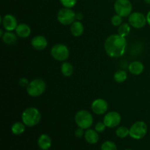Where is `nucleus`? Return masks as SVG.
<instances>
[{
  "label": "nucleus",
  "instance_id": "0eeeda50",
  "mask_svg": "<svg viewBox=\"0 0 150 150\" xmlns=\"http://www.w3.org/2000/svg\"><path fill=\"white\" fill-rule=\"evenodd\" d=\"M76 14L70 8L63 7L57 13V20L61 24L64 26L71 25L76 20Z\"/></svg>",
  "mask_w": 150,
  "mask_h": 150
},
{
  "label": "nucleus",
  "instance_id": "ddd939ff",
  "mask_svg": "<svg viewBox=\"0 0 150 150\" xmlns=\"http://www.w3.org/2000/svg\"><path fill=\"white\" fill-rule=\"evenodd\" d=\"M32 47L35 50L38 51H42L45 49L48 45V40L44 36L41 35H38V36L33 38L31 42Z\"/></svg>",
  "mask_w": 150,
  "mask_h": 150
},
{
  "label": "nucleus",
  "instance_id": "5701e85b",
  "mask_svg": "<svg viewBox=\"0 0 150 150\" xmlns=\"http://www.w3.org/2000/svg\"><path fill=\"white\" fill-rule=\"evenodd\" d=\"M130 23H122L118 28V35L125 38L126 36L130 34Z\"/></svg>",
  "mask_w": 150,
  "mask_h": 150
},
{
  "label": "nucleus",
  "instance_id": "2eb2a0df",
  "mask_svg": "<svg viewBox=\"0 0 150 150\" xmlns=\"http://www.w3.org/2000/svg\"><path fill=\"white\" fill-rule=\"evenodd\" d=\"M85 140L90 144H95L99 141V135L96 130L92 129H87L84 134Z\"/></svg>",
  "mask_w": 150,
  "mask_h": 150
},
{
  "label": "nucleus",
  "instance_id": "473e14b6",
  "mask_svg": "<svg viewBox=\"0 0 150 150\" xmlns=\"http://www.w3.org/2000/svg\"><path fill=\"white\" fill-rule=\"evenodd\" d=\"M4 32H3V30L2 29H1V30H0V37H1V38H2V36L3 35H4Z\"/></svg>",
  "mask_w": 150,
  "mask_h": 150
},
{
  "label": "nucleus",
  "instance_id": "6e6552de",
  "mask_svg": "<svg viewBox=\"0 0 150 150\" xmlns=\"http://www.w3.org/2000/svg\"><path fill=\"white\" fill-rule=\"evenodd\" d=\"M114 10L119 16L127 17L131 14L133 5L130 0H116L114 3Z\"/></svg>",
  "mask_w": 150,
  "mask_h": 150
},
{
  "label": "nucleus",
  "instance_id": "f03ea898",
  "mask_svg": "<svg viewBox=\"0 0 150 150\" xmlns=\"http://www.w3.org/2000/svg\"><path fill=\"white\" fill-rule=\"evenodd\" d=\"M21 119L25 125L30 127H34L40 121L41 114L38 108L29 107L23 111Z\"/></svg>",
  "mask_w": 150,
  "mask_h": 150
},
{
  "label": "nucleus",
  "instance_id": "f704fd0d",
  "mask_svg": "<svg viewBox=\"0 0 150 150\" xmlns=\"http://www.w3.org/2000/svg\"><path fill=\"white\" fill-rule=\"evenodd\" d=\"M125 150H133V149H125Z\"/></svg>",
  "mask_w": 150,
  "mask_h": 150
},
{
  "label": "nucleus",
  "instance_id": "7ed1b4c3",
  "mask_svg": "<svg viewBox=\"0 0 150 150\" xmlns=\"http://www.w3.org/2000/svg\"><path fill=\"white\" fill-rule=\"evenodd\" d=\"M75 122L79 127L83 130H87L92 127L93 124V117L91 113L86 110H81L76 113L75 116Z\"/></svg>",
  "mask_w": 150,
  "mask_h": 150
},
{
  "label": "nucleus",
  "instance_id": "9d476101",
  "mask_svg": "<svg viewBox=\"0 0 150 150\" xmlns=\"http://www.w3.org/2000/svg\"><path fill=\"white\" fill-rule=\"evenodd\" d=\"M122 120L121 115L117 111H111L107 113L103 118V122L105 126L109 128H114L120 124Z\"/></svg>",
  "mask_w": 150,
  "mask_h": 150
},
{
  "label": "nucleus",
  "instance_id": "bb28decb",
  "mask_svg": "<svg viewBox=\"0 0 150 150\" xmlns=\"http://www.w3.org/2000/svg\"><path fill=\"white\" fill-rule=\"evenodd\" d=\"M111 23L113 26H120V25L122 23V17L119 15H114L112 18H111Z\"/></svg>",
  "mask_w": 150,
  "mask_h": 150
},
{
  "label": "nucleus",
  "instance_id": "72a5a7b5",
  "mask_svg": "<svg viewBox=\"0 0 150 150\" xmlns=\"http://www.w3.org/2000/svg\"><path fill=\"white\" fill-rule=\"evenodd\" d=\"M144 2L146 3V4H150V0H144Z\"/></svg>",
  "mask_w": 150,
  "mask_h": 150
},
{
  "label": "nucleus",
  "instance_id": "1a4fd4ad",
  "mask_svg": "<svg viewBox=\"0 0 150 150\" xmlns=\"http://www.w3.org/2000/svg\"><path fill=\"white\" fill-rule=\"evenodd\" d=\"M129 23L131 26L136 29H142L147 23L146 17L142 13L136 12L129 16Z\"/></svg>",
  "mask_w": 150,
  "mask_h": 150
},
{
  "label": "nucleus",
  "instance_id": "cd10ccee",
  "mask_svg": "<svg viewBox=\"0 0 150 150\" xmlns=\"http://www.w3.org/2000/svg\"><path fill=\"white\" fill-rule=\"evenodd\" d=\"M105 127H107L105 126V123H104L103 122H98L96 125H95V130H96L98 133H103V132L105 130Z\"/></svg>",
  "mask_w": 150,
  "mask_h": 150
},
{
  "label": "nucleus",
  "instance_id": "c756f323",
  "mask_svg": "<svg viewBox=\"0 0 150 150\" xmlns=\"http://www.w3.org/2000/svg\"><path fill=\"white\" fill-rule=\"evenodd\" d=\"M29 82L28 81V80L25 78H22L19 80V84L21 86H27L29 85Z\"/></svg>",
  "mask_w": 150,
  "mask_h": 150
},
{
  "label": "nucleus",
  "instance_id": "9b49d317",
  "mask_svg": "<svg viewBox=\"0 0 150 150\" xmlns=\"http://www.w3.org/2000/svg\"><path fill=\"white\" fill-rule=\"evenodd\" d=\"M91 108L95 114L102 115L108 111V104L105 100L102 99V98H98L92 102Z\"/></svg>",
  "mask_w": 150,
  "mask_h": 150
},
{
  "label": "nucleus",
  "instance_id": "20e7f679",
  "mask_svg": "<svg viewBox=\"0 0 150 150\" xmlns=\"http://www.w3.org/2000/svg\"><path fill=\"white\" fill-rule=\"evenodd\" d=\"M46 89V83L42 79H36L29 82L26 86V92L31 97H38L45 92Z\"/></svg>",
  "mask_w": 150,
  "mask_h": 150
},
{
  "label": "nucleus",
  "instance_id": "412c9836",
  "mask_svg": "<svg viewBox=\"0 0 150 150\" xmlns=\"http://www.w3.org/2000/svg\"><path fill=\"white\" fill-rule=\"evenodd\" d=\"M25 126L26 125H25L23 122H17L14 123L11 127L12 133L14 135H16V136L21 135L25 131Z\"/></svg>",
  "mask_w": 150,
  "mask_h": 150
},
{
  "label": "nucleus",
  "instance_id": "423d86ee",
  "mask_svg": "<svg viewBox=\"0 0 150 150\" xmlns=\"http://www.w3.org/2000/svg\"><path fill=\"white\" fill-rule=\"evenodd\" d=\"M51 57L59 62H65L70 56V51L67 45L64 44H57L51 50Z\"/></svg>",
  "mask_w": 150,
  "mask_h": 150
},
{
  "label": "nucleus",
  "instance_id": "7c9ffc66",
  "mask_svg": "<svg viewBox=\"0 0 150 150\" xmlns=\"http://www.w3.org/2000/svg\"><path fill=\"white\" fill-rule=\"evenodd\" d=\"M76 19L77 21H80L81 20H82L83 19V14L81 13H78L76 14Z\"/></svg>",
  "mask_w": 150,
  "mask_h": 150
},
{
  "label": "nucleus",
  "instance_id": "f8f14e48",
  "mask_svg": "<svg viewBox=\"0 0 150 150\" xmlns=\"http://www.w3.org/2000/svg\"><path fill=\"white\" fill-rule=\"evenodd\" d=\"M1 21L4 29L8 32L16 30V27L18 25L16 18L11 14H7L1 17Z\"/></svg>",
  "mask_w": 150,
  "mask_h": 150
},
{
  "label": "nucleus",
  "instance_id": "6ab92c4d",
  "mask_svg": "<svg viewBox=\"0 0 150 150\" xmlns=\"http://www.w3.org/2000/svg\"><path fill=\"white\" fill-rule=\"evenodd\" d=\"M1 38L4 43L7 44V45H13L17 41V35L10 32H4V35Z\"/></svg>",
  "mask_w": 150,
  "mask_h": 150
},
{
  "label": "nucleus",
  "instance_id": "b1692460",
  "mask_svg": "<svg viewBox=\"0 0 150 150\" xmlns=\"http://www.w3.org/2000/svg\"><path fill=\"white\" fill-rule=\"evenodd\" d=\"M130 134V129L125 126H120L116 130V135L120 139H125Z\"/></svg>",
  "mask_w": 150,
  "mask_h": 150
},
{
  "label": "nucleus",
  "instance_id": "c85d7f7f",
  "mask_svg": "<svg viewBox=\"0 0 150 150\" xmlns=\"http://www.w3.org/2000/svg\"><path fill=\"white\" fill-rule=\"evenodd\" d=\"M85 133L83 132V129L79 127L78 129H76V131H75V136L77 138H81L82 136H84Z\"/></svg>",
  "mask_w": 150,
  "mask_h": 150
},
{
  "label": "nucleus",
  "instance_id": "2f4dec72",
  "mask_svg": "<svg viewBox=\"0 0 150 150\" xmlns=\"http://www.w3.org/2000/svg\"><path fill=\"white\" fill-rule=\"evenodd\" d=\"M146 21H147V23L150 25V11L148 12L147 15H146Z\"/></svg>",
  "mask_w": 150,
  "mask_h": 150
},
{
  "label": "nucleus",
  "instance_id": "dca6fc26",
  "mask_svg": "<svg viewBox=\"0 0 150 150\" xmlns=\"http://www.w3.org/2000/svg\"><path fill=\"white\" fill-rule=\"evenodd\" d=\"M129 71L131 74L135 75V76H139L142 74L144 69V66L141 62L139 61H134L132 62L129 64Z\"/></svg>",
  "mask_w": 150,
  "mask_h": 150
},
{
  "label": "nucleus",
  "instance_id": "a878e982",
  "mask_svg": "<svg viewBox=\"0 0 150 150\" xmlns=\"http://www.w3.org/2000/svg\"><path fill=\"white\" fill-rule=\"evenodd\" d=\"M62 5L66 8H70L75 7L77 3V0H60Z\"/></svg>",
  "mask_w": 150,
  "mask_h": 150
},
{
  "label": "nucleus",
  "instance_id": "f3484780",
  "mask_svg": "<svg viewBox=\"0 0 150 150\" xmlns=\"http://www.w3.org/2000/svg\"><path fill=\"white\" fill-rule=\"evenodd\" d=\"M16 35L21 38H26L30 35L31 29L26 23H20L16 29Z\"/></svg>",
  "mask_w": 150,
  "mask_h": 150
},
{
  "label": "nucleus",
  "instance_id": "39448f33",
  "mask_svg": "<svg viewBox=\"0 0 150 150\" xmlns=\"http://www.w3.org/2000/svg\"><path fill=\"white\" fill-rule=\"evenodd\" d=\"M147 125L143 121H138L132 125L130 128L129 136L133 139L140 140L143 139L147 133Z\"/></svg>",
  "mask_w": 150,
  "mask_h": 150
},
{
  "label": "nucleus",
  "instance_id": "4468645a",
  "mask_svg": "<svg viewBox=\"0 0 150 150\" xmlns=\"http://www.w3.org/2000/svg\"><path fill=\"white\" fill-rule=\"evenodd\" d=\"M38 146L42 150H48L52 145V141L51 137L47 134H42L40 136L38 141Z\"/></svg>",
  "mask_w": 150,
  "mask_h": 150
},
{
  "label": "nucleus",
  "instance_id": "f257e3e1",
  "mask_svg": "<svg viewBox=\"0 0 150 150\" xmlns=\"http://www.w3.org/2000/svg\"><path fill=\"white\" fill-rule=\"evenodd\" d=\"M125 38L120 35H112L105 41L104 48L106 54L112 58H119L123 56L127 49Z\"/></svg>",
  "mask_w": 150,
  "mask_h": 150
},
{
  "label": "nucleus",
  "instance_id": "aec40b11",
  "mask_svg": "<svg viewBox=\"0 0 150 150\" xmlns=\"http://www.w3.org/2000/svg\"><path fill=\"white\" fill-rule=\"evenodd\" d=\"M61 72L65 77H70L73 73V67L70 62H64L61 66Z\"/></svg>",
  "mask_w": 150,
  "mask_h": 150
},
{
  "label": "nucleus",
  "instance_id": "a211bd4d",
  "mask_svg": "<svg viewBox=\"0 0 150 150\" xmlns=\"http://www.w3.org/2000/svg\"><path fill=\"white\" fill-rule=\"evenodd\" d=\"M84 30L83 23L79 21H75L70 26V32L74 37H79L82 35Z\"/></svg>",
  "mask_w": 150,
  "mask_h": 150
},
{
  "label": "nucleus",
  "instance_id": "4be33fe9",
  "mask_svg": "<svg viewBox=\"0 0 150 150\" xmlns=\"http://www.w3.org/2000/svg\"><path fill=\"white\" fill-rule=\"evenodd\" d=\"M114 81L117 83H123L127 79V74L125 70H118L114 73Z\"/></svg>",
  "mask_w": 150,
  "mask_h": 150
},
{
  "label": "nucleus",
  "instance_id": "393cba45",
  "mask_svg": "<svg viewBox=\"0 0 150 150\" xmlns=\"http://www.w3.org/2000/svg\"><path fill=\"white\" fill-rule=\"evenodd\" d=\"M101 150H117V146L113 142L106 141L101 145Z\"/></svg>",
  "mask_w": 150,
  "mask_h": 150
}]
</instances>
